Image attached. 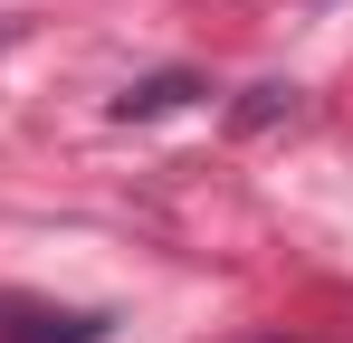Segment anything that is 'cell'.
Masks as SVG:
<instances>
[{"label": "cell", "instance_id": "cell-1", "mask_svg": "<svg viewBox=\"0 0 353 343\" xmlns=\"http://www.w3.org/2000/svg\"><path fill=\"white\" fill-rule=\"evenodd\" d=\"M0 343H105V315L48 305V295H10V286H0Z\"/></svg>", "mask_w": 353, "mask_h": 343}, {"label": "cell", "instance_id": "cell-2", "mask_svg": "<svg viewBox=\"0 0 353 343\" xmlns=\"http://www.w3.org/2000/svg\"><path fill=\"white\" fill-rule=\"evenodd\" d=\"M181 96H201V76H143V86L115 96V114H163V105H181Z\"/></svg>", "mask_w": 353, "mask_h": 343}]
</instances>
